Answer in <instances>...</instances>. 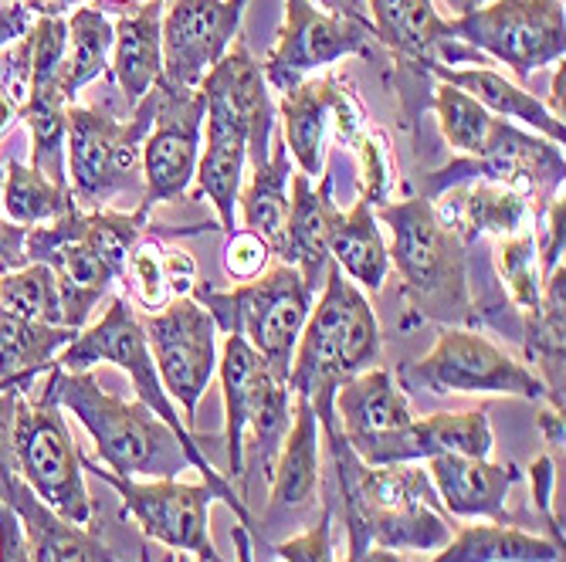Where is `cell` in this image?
Segmentation results:
<instances>
[{"label": "cell", "instance_id": "1", "mask_svg": "<svg viewBox=\"0 0 566 562\" xmlns=\"http://www.w3.org/2000/svg\"><path fill=\"white\" fill-rule=\"evenodd\" d=\"M323 441L336 475V495L329 501L343 512L349 555L367 549L438 552L454 536L458 526L444 512L421 462L374 468L359 462L339 431L323 434Z\"/></svg>", "mask_w": 566, "mask_h": 562}, {"label": "cell", "instance_id": "2", "mask_svg": "<svg viewBox=\"0 0 566 562\" xmlns=\"http://www.w3.org/2000/svg\"><path fill=\"white\" fill-rule=\"evenodd\" d=\"M380 322L367 295L359 291L333 262L323 278V295L313 301L302 336L295 342L289 390L313 403L323 434L339 431L333 400L343 383L377 367Z\"/></svg>", "mask_w": 566, "mask_h": 562}, {"label": "cell", "instance_id": "3", "mask_svg": "<svg viewBox=\"0 0 566 562\" xmlns=\"http://www.w3.org/2000/svg\"><path fill=\"white\" fill-rule=\"evenodd\" d=\"M146 227L143 214L72 211L51 227H31L24 237V265L51 268L62 295L65 329L82 332L98 298L123 282L126 258Z\"/></svg>", "mask_w": 566, "mask_h": 562}, {"label": "cell", "instance_id": "4", "mask_svg": "<svg viewBox=\"0 0 566 562\" xmlns=\"http://www.w3.org/2000/svg\"><path fill=\"white\" fill-rule=\"evenodd\" d=\"M51 390L88 431L98 462L119 478H177L190 468L184 441L143 400H119L98 386L88 370L51 363Z\"/></svg>", "mask_w": 566, "mask_h": 562}, {"label": "cell", "instance_id": "5", "mask_svg": "<svg viewBox=\"0 0 566 562\" xmlns=\"http://www.w3.org/2000/svg\"><path fill=\"white\" fill-rule=\"evenodd\" d=\"M62 370H88L95 363H113L119 370H126L133 377V386L139 393V400L149 406L153 414H157L164 424H170V431L184 441V450H187V462L190 468L211 485L214 498H221L231 512L238 516V526H251V512L248 505L241 501V495L228 485V478L221 471H214V465L208 462V454L200 450V441L190 434V427L180 421L174 400L167 396L164 390V380L157 373V360H153L149 352V339H146V329L136 316L133 305L116 295L109 301L106 316H102L95 326H88L85 332H78L55 360Z\"/></svg>", "mask_w": 566, "mask_h": 562}, {"label": "cell", "instance_id": "6", "mask_svg": "<svg viewBox=\"0 0 566 562\" xmlns=\"http://www.w3.org/2000/svg\"><path fill=\"white\" fill-rule=\"evenodd\" d=\"M377 218L390 227L387 254L415 309L451 322L465 319L472 309L465 244L438 221L434 203L428 197L380 203Z\"/></svg>", "mask_w": 566, "mask_h": 562}, {"label": "cell", "instance_id": "7", "mask_svg": "<svg viewBox=\"0 0 566 562\" xmlns=\"http://www.w3.org/2000/svg\"><path fill=\"white\" fill-rule=\"evenodd\" d=\"M51 370V367H48ZM48 370L21 390L14 406V465L24 485L62 519L92 526L95 505L85 488L82 454L62 417Z\"/></svg>", "mask_w": 566, "mask_h": 562}, {"label": "cell", "instance_id": "8", "mask_svg": "<svg viewBox=\"0 0 566 562\" xmlns=\"http://www.w3.org/2000/svg\"><path fill=\"white\" fill-rule=\"evenodd\" d=\"M190 295L214 316L218 329L248 339V346L262 356L269 370L289 383L295 342L316 301V291L305 285L298 268L279 265L272 272H262L259 278L234 285V291L193 285Z\"/></svg>", "mask_w": 566, "mask_h": 562}, {"label": "cell", "instance_id": "9", "mask_svg": "<svg viewBox=\"0 0 566 562\" xmlns=\"http://www.w3.org/2000/svg\"><path fill=\"white\" fill-rule=\"evenodd\" d=\"M157 95H146L133 109L129 123L113 119L102 109L72 106L65 129L69 187L78 208L106 211V203L136 187L143 170V139L153 126Z\"/></svg>", "mask_w": 566, "mask_h": 562}, {"label": "cell", "instance_id": "10", "mask_svg": "<svg viewBox=\"0 0 566 562\" xmlns=\"http://www.w3.org/2000/svg\"><path fill=\"white\" fill-rule=\"evenodd\" d=\"M224 390V441H228V475L244 481V437L254 434L265 475H272L275 454L289 431V383L279 380L259 352L241 336H228L221 360Z\"/></svg>", "mask_w": 566, "mask_h": 562}, {"label": "cell", "instance_id": "11", "mask_svg": "<svg viewBox=\"0 0 566 562\" xmlns=\"http://www.w3.org/2000/svg\"><path fill=\"white\" fill-rule=\"evenodd\" d=\"M397 383L400 390H421V393L428 390L438 396L499 393V396H523V400L549 403L543 380L530 367L512 360L505 349H499L475 329H461V326L444 329L424 360L400 367Z\"/></svg>", "mask_w": 566, "mask_h": 562}, {"label": "cell", "instance_id": "12", "mask_svg": "<svg viewBox=\"0 0 566 562\" xmlns=\"http://www.w3.org/2000/svg\"><path fill=\"white\" fill-rule=\"evenodd\" d=\"M451 34L509 65L520 78H530L546 65L563 62V0H489L479 11L454 18Z\"/></svg>", "mask_w": 566, "mask_h": 562}, {"label": "cell", "instance_id": "13", "mask_svg": "<svg viewBox=\"0 0 566 562\" xmlns=\"http://www.w3.org/2000/svg\"><path fill=\"white\" fill-rule=\"evenodd\" d=\"M82 471H92L98 481L116 488L123 498L126 516L136 519L149 542H160L174 552H187L197 562H224L211 542L208 519L214 491L208 481L187 485L177 478H119L106 468H98L88 457H82Z\"/></svg>", "mask_w": 566, "mask_h": 562}, {"label": "cell", "instance_id": "14", "mask_svg": "<svg viewBox=\"0 0 566 562\" xmlns=\"http://www.w3.org/2000/svg\"><path fill=\"white\" fill-rule=\"evenodd\" d=\"M336 424L349 450L364 465H407L418 462L415 414L390 370H364L343 383L333 400Z\"/></svg>", "mask_w": 566, "mask_h": 562}, {"label": "cell", "instance_id": "15", "mask_svg": "<svg viewBox=\"0 0 566 562\" xmlns=\"http://www.w3.org/2000/svg\"><path fill=\"white\" fill-rule=\"evenodd\" d=\"M139 322L164 390L184 406V424L190 427L200 396L218 373V322L193 295L170 298L160 312H149Z\"/></svg>", "mask_w": 566, "mask_h": 562}, {"label": "cell", "instance_id": "16", "mask_svg": "<svg viewBox=\"0 0 566 562\" xmlns=\"http://www.w3.org/2000/svg\"><path fill=\"white\" fill-rule=\"evenodd\" d=\"M374 28L364 14L323 11L313 0H285V24L265 62V82L279 92L305 82L308 72L329 68L346 55H370Z\"/></svg>", "mask_w": 566, "mask_h": 562}, {"label": "cell", "instance_id": "17", "mask_svg": "<svg viewBox=\"0 0 566 562\" xmlns=\"http://www.w3.org/2000/svg\"><path fill=\"white\" fill-rule=\"evenodd\" d=\"M472 180H492L505 183L512 190L526 193L530 200H553L556 190H563V149L549 139H539L533 132H523L505 119H495L492 136L479 157L451 160L438 173L428 177L424 197L434 200L448 187L472 183Z\"/></svg>", "mask_w": 566, "mask_h": 562}, {"label": "cell", "instance_id": "18", "mask_svg": "<svg viewBox=\"0 0 566 562\" xmlns=\"http://www.w3.org/2000/svg\"><path fill=\"white\" fill-rule=\"evenodd\" d=\"M248 0H170L164 11V72L157 88L197 92L234 44Z\"/></svg>", "mask_w": 566, "mask_h": 562}, {"label": "cell", "instance_id": "19", "mask_svg": "<svg viewBox=\"0 0 566 562\" xmlns=\"http://www.w3.org/2000/svg\"><path fill=\"white\" fill-rule=\"evenodd\" d=\"M157 95V109H153V126L143 139V203L139 211L149 218L157 203H167L180 193H187L190 180L197 177L200 160V129H203V95L197 92H164Z\"/></svg>", "mask_w": 566, "mask_h": 562}, {"label": "cell", "instance_id": "20", "mask_svg": "<svg viewBox=\"0 0 566 562\" xmlns=\"http://www.w3.org/2000/svg\"><path fill=\"white\" fill-rule=\"evenodd\" d=\"M203 106L221 109L231 119H238L251 132V149L248 157L254 170L265 167L272 157V123H275V106L269 95V82L262 65L251 59L244 41H234L224 59L203 75L200 82Z\"/></svg>", "mask_w": 566, "mask_h": 562}, {"label": "cell", "instance_id": "21", "mask_svg": "<svg viewBox=\"0 0 566 562\" xmlns=\"http://www.w3.org/2000/svg\"><path fill=\"white\" fill-rule=\"evenodd\" d=\"M431 203H434L438 221L461 244H472L482 234H492L495 241L536 234L533 200L505 183H492V180L458 183V187H448L444 193H438Z\"/></svg>", "mask_w": 566, "mask_h": 562}, {"label": "cell", "instance_id": "22", "mask_svg": "<svg viewBox=\"0 0 566 562\" xmlns=\"http://www.w3.org/2000/svg\"><path fill=\"white\" fill-rule=\"evenodd\" d=\"M0 501L18 516L31 562H116L88 526L62 519L24 485L18 468H0Z\"/></svg>", "mask_w": 566, "mask_h": 562}, {"label": "cell", "instance_id": "23", "mask_svg": "<svg viewBox=\"0 0 566 562\" xmlns=\"http://www.w3.org/2000/svg\"><path fill=\"white\" fill-rule=\"evenodd\" d=\"M424 468L448 516L512 526L505 519V505L512 485L520 481L516 465H492L489 457L438 454L428 457Z\"/></svg>", "mask_w": 566, "mask_h": 562}, {"label": "cell", "instance_id": "24", "mask_svg": "<svg viewBox=\"0 0 566 562\" xmlns=\"http://www.w3.org/2000/svg\"><path fill=\"white\" fill-rule=\"evenodd\" d=\"M343 211L333 200V177L323 173L313 187L305 173L292 170V200H289V221H285V247L282 262L298 268L305 285L316 291L329 268V237Z\"/></svg>", "mask_w": 566, "mask_h": 562}, {"label": "cell", "instance_id": "25", "mask_svg": "<svg viewBox=\"0 0 566 562\" xmlns=\"http://www.w3.org/2000/svg\"><path fill=\"white\" fill-rule=\"evenodd\" d=\"M164 0H143L113 24V72L123 85L126 106L139 102L157 88L164 72Z\"/></svg>", "mask_w": 566, "mask_h": 562}, {"label": "cell", "instance_id": "26", "mask_svg": "<svg viewBox=\"0 0 566 562\" xmlns=\"http://www.w3.org/2000/svg\"><path fill=\"white\" fill-rule=\"evenodd\" d=\"M343 92L346 88L333 75L305 78L295 88L282 92V123H285L282 142L292 152L298 173H305L308 180L323 177V149Z\"/></svg>", "mask_w": 566, "mask_h": 562}, {"label": "cell", "instance_id": "27", "mask_svg": "<svg viewBox=\"0 0 566 562\" xmlns=\"http://www.w3.org/2000/svg\"><path fill=\"white\" fill-rule=\"evenodd\" d=\"M374 38L384 41L397 59L418 65L424 75L441 65V47L454 38L431 0H367Z\"/></svg>", "mask_w": 566, "mask_h": 562}, {"label": "cell", "instance_id": "28", "mask_svg": "<svg viewBox=\"0 0 566 562\" xmlns=\"http://www.w3.org/2000/svg\"><path fill=\"white\" fill-rule=\"evenodd\" d=\"M208 119V149L197 160V180H200V197H208L214 203V211L221 218V231L231 237L234 234V208H238V193L244 180V163H248V149H251V132L231 119L221 109L203 113Z\"/></svg>", "mask_w": 566, "mask_h": 562}, {"label": "cell", "instance_id": "29", "mask_svg": "<svg viewBox=\"0 0 566 562\" xmlns=\"http://www.w3.org/2000/svg\"><path fill=\"white\" fill-rule=\"evenodd\" d=\"M295 396V393H292ZM319 444L323 427L305 396H295L292 427L282 437V447L272 465V508H298L319 488Z\"/></svg>", "mask_w": 566, "mask_h": 562}, {"label": "cell", "instance_id": "30", "mask_svg": "<svg viewBox=\"0 0 566 562\" xmlns=\"http://www.w3.org/2000/svg\"><path fill=\"white\" fill-rule=\"evenodd\" d=\"M428 75H438L444 85H454L461 92H469L479 106H485L489 113H499L502 119H512V123H523L536 132H543L549 142L563 146L566 139V129L563 123L543 106V102L520 88L516 82H509L505 75L485 68V65H475V68H444V65H434Z\"/></svg>", "mask_w": 566, "mask_h": 562}, {"label": "cell", "instance_id": "31", "mask_svg": "<svg viewBox=\"0 0 566 562\" xmlns=\"http://www.w3.org/2000/svg\"><path fill=\"white\" fill-rule=\"evenodd\" d=\"M431 562H563V545L520 526H458Z\"/></svg>", "mask_w": 566, "mask_h": 562}, {"label": "cell", "instance_id": "32", "mask_svg": "<svg viewBox=\"0 0 566 562\" xmlns=\"http://www.w3.org/2000/svg\"><path fill=\"white\" fill-rule=\"evenodd\" d=\"M329 262L359 288L380 291L390 275V254L384 234L377 227V214L367 200H356V208L343 214L329 237Z\"/></svg>", "mask_w": 566, "mask_h": 562}, {"label": "cell", "instance_id": "33", "mask_svg": "<svg viewBox=\"0 0 566 562\" xmlns=\"http://www.w3.org/2000/svg\"><path fill=\"white\" fill-rule=\"evenodd\" d=\"M289 180H292L289 149H285V142H275L269 163L254 170L248 187L241 183V193H238V208H241L244 231L259 234L272 247V254H279V258H282V247H285Z\"/></svg>", "mask_w": 566, "mask_h": 562}, {"label": "cell", "instance_id": "34", "mask_svg": "<svg viewBox=\"0 0 566 562\" xmlns=\"http://www.w3.org/2000/svg\"><path fill=\"white\" fill-rule=\"evenodd\" d=\"M0 193H4L0 197V211H4V218L28 231L55 224V221L69 218L72 211H78V203L69 187L51 183L48 177H41L34 167H24V163H11Z\"/></svg>", "mask_w": 566, "mask_h": 562}, {"label": "cell", "instance_id": "35", "mask_svg": "<svg viewBox=\"0 0 566 562\" xmlns=\"http://www.w3.org/2000/svg\"><path fill=\"white\" fill-rule=\"evenodd\" d=\"M415 447L418 462L438 454H461V457H492L495 437L485 411H458V414H431L415 421Z\"/></svg>", "mask_w": 566, "mask_h": 562}, {"label": "cell", "instance_id": "36", "mask_svg": "<svg viewBox=\"0 0 566 562\" xmlns=\"http://www.w3.org/2000/svg\"><path fill=\"white\" fill-rule=\"evenodd\" d=\"M113 51V21L98 8H75L69 18V65L62 92L72 102L82 85L98 78L109 65Z\"/></svg>", "mask_w": 566, "mask_h": 562}, {"label": "cell", "instance_id": "37", "mask_svg": "<svg viewBox=\"0 0 566 562\" xmlns=\"http://www.w3.org/2000/svg\"><path fill=\"white\" fill-rule=\"evenodd\" d=\"M0 312L44 322V326H65L62 319V295L59 282L48 265L31 262L8 275H0Z\"/></svg>", "mask_w": 566, "mask_h": 562}, {"label": "cell", "instance_id": "38", "mask_svg": "<svg viewBox=\"0 0 566 562\" xmlns=\"http://www.w3.org/2000/svg\"><path fill=\"white\" fill-rule=\"evenodd\" d=\"M434 113H438L444 139L454 149H461L465 157H479V152L485 149L495 119H492V113L485 106H479L469 92L441 82L434 88Z\"/></svg>", "mask_w": 566, "mask_h": 562}, {"label": "cell", "instance_id": "39", "mask_svg": "<svg viewBox=\"0 0 566 562\" xmlns=\"http://www.w3.org/2000/svg\"><path fill=\"white\" fill-rule=\"evenodd\" d=\"M499 268L509 285L512 305L526 316V322L539 312V295H543V275L536 258V234H520L499 241Z\"/></svg>", "mask_w": 566, "mask_h": 562}, {"label": "cell", "instance_id": "40", "mask_svg": "<svg viewBox=\"0 0 566 562\" xmlns=\"http://www.w3.org/2000/svg\"><path fill=\"white\" fill-rule=\"evenodd\" d=\"M123 282L133 285L136 298L146 305L149 312H160L164 305L174 298L170 291V278H167V247L160 241H136L129 258H126V272Z\"/></svg>", "mask_w": 566, "mask_h": 562}, {"label": "cell", "instance_id": "41", "mask_svg": "<svg viewBox=\"0 0 566 562\" xmlns=\"http://www.w3.org/2000/svg\"><path fill=\"white\" fill-rule=\"evenodd\" d=\"M275 555L282 562H336V552H333V501L326 498L323 516L316 526H308L302 536H295L289 542H279Z\"/></svg>", "mask_w": 566, "mask_h": 562}, {"label": "cell", "instance_id": "42", "mask_svg": "<svg viewBox=\"0 0 566 562\" xmlns=\"http://www.w3.org/2000/svg\"><path fill=\"white\" fill-rule=\"evenodd\" d=\"M272 262V247L251 231H234L228 237V247H224V268L231 278L238 282H251L259 278Z\"/></svg>", "mask_w": 566, "mask_h": 562}, {"label": "cell", "instance_id": "43", "mask_svg": "<svg viewBox=\"0 0 566 562\" xmlns=\"http://www.w3.org/2000/svg\"><path fill=\"white\" fill-rule=\"evenodd\" d=\"M563 244H566V203H563V193H559V197L549 200V208H546L543 241L536 237V258H539V275L543 278L563 265Z\"/></svg>", "mask_w": 566, "mask_h": 562}, {"label": "cell", "instance_id": "44", "mask_svg": "<svg viewBox=\"0 0 566 562\" xmlns=\"http://www.w3.org/2000/svg\"><path fill=\"white\" fill-rule=\"evenodd\" d=\"M530 478H533V501H536V512L546 519L549 532L556 539H563V526L556 522L553 516V485H556V471H553V457H536V462L530 465Z\"/></svg>", "mask_w": 566, "mask_h": 562}, {"label": "cell", "instance_id": "45", "mask_svg": "<svg viewBox=\"0 0 566 562\" xmlns=\"http://www.w3.org/2000/svg\"><path fill=\"white\" fill-rule=\"evenodd\" d=\"M31 24H34V14L21 4V0L0 4V47H8L11 41L24 38Z\"/></svg>", "mask_w": 566, "mask_h": 562}, {"label": "cell", "instance_id": "46", "mask_svg": "<svg viewBox=\"0 0 566 562\" xmlns=\"http://www.w3.org/2000/svg\"><path fill=\"white\" fill-rule=\"evenodd\" d=\"M539 431L546 434V444L549 447H563V411H556V406H543L539 417H536Z\"/></svg>", "mask_w": 566, "mask_h": 562}, {"label": "cell", "instance_id": "47", "mask_svg": "<svg viewBox=\"0 0 566 562\" xmlns=\"http://www.w3.org/2000/svg\"><path fill=\"white\" fill-rule=\"evenodd\" d=\"M231 539H234V562H254V552H251V532H248V526H234Z\"/></svg>", "mask_w": 566, "mask_h": 562}, {"label": "cell", "instance_id": "48", "mask_svg": "<svg viewBox=\"0 0 566 562\" xmlns=\"http://www.w3.org/2000/svg\"><path fill=\"white\" fill-rule=\"evenodd\" d=\"M343 562H407V559L400 552H390V549H367V552L346 555Z\"/></svg>", "mask_w": 566, "mask_h": 562}, {"label": "cell", "instance_id": "49", "mask_svg": "<svg viewBox=\"0 0 566 562\" xmlns=\"http://www.w3.org/2000/svg\"><path fill=\"white\" fill-rule=\"evenodd\" d=\"M563 78H566V72H563V62H559V72L553 75V106H549V113L563 123Z\"/></svg>", "mask_w": 566, "mask_h": 562}, {"label": "cell", "instance_id": "50", "mask_svg": "<svg viewBox=\"0 0 566 562\" xmlns=\"http://www.w3.org/2000/svg\"><path fill=\"white\" fill-rule=\"evenodd\" d=\"M18 116V106H14V98L8 92H0V132H4Z\"/></svg>", "mask_w": 566, "mask_h": 562}, {"label": "cell", "instance_id": "51", "mask_svg": "<svg viewBox=\"0 0 566 562\" xmlns=\"http://www.w3.org/2000/svg\"><path fill=\"white\" fill-rule=\"evenodd\" d=\"M482 4H489V0H444V8H448V11H454V18L472 14V11H479Z\"/></svg>", "mask_w": 566, "mask_h": 562}, {"label": "cell", "instance_id": "52", "mask_svg": "<svg viewBox=\"0 0 566 562\" xmlns=\"http://www.w3.org/2000/svg\"><path fill=\"white\" fill-rule=\"evenodd\" d=\"M21 4H24L31 14H51V4H55V0H21Z\"/></svg>", "mask_w": 566, "mask_h": 562}, {"label": "cell", "instance_id": "53", "mask_svg": "<svg viewBox=\"0 0 566 562\" xmlns=\"http://www.w3.org/2000/svg\"><path fill=\"white\" fill-rule=\"evenodd\" d=\"M313 4H323L326 11H349L346 0H313ZM353 14H356V11H353Z\"/></svg>", "mask_w": 566, "mask_h": 562}, {"label": "cell", "instance_id": "54", "mask_svg": "<svg viewBox=\"0 0 566 562\" xmlns=\"http://www.w3.org/2000/svg\"><path fill=\"white\" fill-rule=\"evenodd\" d=\"M139 562H153V552L146 549V552L139 555ZM164 562H190V559H187V552H180V555H167Z\"/></svg>", "mask_w": 566, "mask_h": 562}, {"label": "cell", "instance_id": "55", "mask_svg": "<svg viewBox=\"0 0 566 562\" xmlns=\"http://www.w3.org/2000/svg\"><path fill=\"white\" fill-rule=\"evenodd\" d=\"M109 4H126L129 8V4H136V0H109Z\"/></svg>", "mask_w": 566, "mask_h": 562}, {"label": "cell", "instance_id": "56", "mask_svg": "<svg viewBox=\"0 0 566 562\" xmlns=\"http://www.w3.org/2000/svg\"><path fill=\"white\" fill-rule=\"evenodd\" d=\"M0 187H4V163H0Z\"/></svg>", "mask_w": 566, "mask_h": 562}, {"label": "cell", "instance_id": "57", "mask_svg": "<svg viewBox=\"0 0 566 562\" xmlns=\"http://www.w3.org/2000/svg\"><path fill=\"white\" fill-rule=\"evenodd\" d=\"M136 4H143V0H136Z\"/></svg>", "mask_w": 566, "mask_h": 562}]
</instances>
